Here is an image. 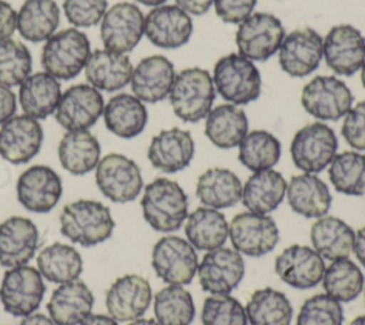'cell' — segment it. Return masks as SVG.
<instances>
[{"instance_id": "obj_40", "label": "cell", "mask_w": 365, "mask_h": 325, "mask_svg": "<svg viewBox=\"0 0 365 325\" xmlns=\"http://www.w3.org/2000/svg\"><path fill=\"white\" fill-rule=\"evenodd\" d=\"M325 294L339 302H352L364 291V274L361 268L349 258L331 261L325 267L322 279Z\"/></svg>"}, {"instance_id": "obj_20", "label": "cell", "mask_w": 365, "mask_h": 325, "mask_svg": "<svg viewBox=\"0 0 365 325\" xmlns=\"http://www.w3.org/2000/svg\"><path fill=\"white\" fill-rule=\"evenodd\" d=\"M44 133L38 120L13 115L0 127V157L10 164H26L34 158L43 144Z\"/></svg>"}, {"instance_id": "obj_6", "label": "cell", "mask_w": 365, "mask_h": 325, "mask_svg": "<svg viewBox=\"0 0 365 325\" xmlns=\"http://www.w3.org/2000/svg\"><path fill=\"white\" fill-rule=\"evenodd\" d=\"M338 150L335 131L321 121L299 128L292 137L289 153L294 165L302 172L318 174L325 170Z\"/></svg>"}, {"instance_id": "obj_14", "label": "cell", "mask_w": 365, "mask_h": 325, "mask_svg": "<svg viewBox=\"0 0 365 325\" xmlns=\"http://www.w3.org/2000/svg\"><path fill=\"white\" fill-rule=\"evenodd\" d=\"M144 19L143 11L134 3H115L100 21V37L104 47L123 54L134 50L144 34Z\"/></svg>"}, {"instance_id": "obj_3", "label": "cell", "mask_w": 365, "mask_h": 325, "mask_svg": "<svg viewBox=\"0 0 365 325\" xmlns=\"http://www.w3.org/2000/svg\"><path fill=\"white\" fill-rule=\"evenodd\" d=\"M174 114L185 123H198L211 111L215 87L208 70L188 67L175 74L170 94Z\"/></svg>"}, {"instance_id": "obj_42", "label": "cell", "mask_w": 365, "mask_h": 325, "mask_svg": "<svg viewBox=\"0 0 365 325\" xmlns=\"http://www.w3.org/2000/svg\"><path fill=\"white\" fill-rule=\"evenodd\" d=\"M279 158L281 143L274 134L265 130L247 133L238 145L240 162L252 172L272 168Z\"/></svg>"}, {"instance_id": "obj_60", "label": "cell", "mask_w": 365, "mask_h": 325, "mask_svg": "<svg viewBox=\"0 0 365 325\" xmlns=\"http://www.w3.org/2000/svg\"><path fill=\"white\" fill-rule=\"evenodd\" d=\"M364 299H365V285H364Z\"/></svg>"}, {"instance_id": "obj_37", "label": "cell", "mask_w": 365, "mask_h": 325, "mask_svg": "<svg viewBox=\"0 0 365 325\" xmlns=\"http://www.w3.org/2000/svg\"><path fill=\"white\" fill-rule=\"evenodd\" d=\"M60 23V9L54 0H26L17 11L20 36L31 43L50 38Z\"/></svg>"}, {"instance_id": "obj_44", "label": "cell", "mask_w": 365, "mask_h": 325, "mask_svg": "<svg viewBox=\"0 0 365 325\" xmlns=\"http://www.w3.org/2000/svg\"><path fill=\"white\" fill-rule=\"evenodd\" d=\"M31 67L33 58L26 44L11 37L0 40V84L20 86L31 74Z\"/></svg>"}, {"instance_id": "obj_10", "label": "cell", "mask_w": 365, "mask_h": 325, "mask_svg": "<svg viewBox=\"0 0 365 325\" xmlns=\"http://www.w3.org/2000/svg\"><path fill=\"white\" fill-rule=\"evenodd\" d=\"M285 37L278 17L269 13H252L240 23L235 33L238 54L251 61H265L274 56Z\"/></svg>"}, {"instance_id": "obj_38", "label": "cell", "mask_w": 365, "mask_h": 325, "mask_svg": "<svg viewBox=\"0 0 365 325\" xmlns=\"http://www.w3.org/2000/svg\"><path fill=\"white\" fill-rule=\"evenodd\" d=\"M37 269L47 281L66 284L78 279L83 272V258L73 245L53 242L37 255Z\"/></svg>"}, {"instance_id": "obj_39", "label": "cell", "mask_w": 365, "mask_h": 325, "mask_svg": "<svg viewBox=\"0 0 365 325\" xmlns=\"http://www.w3.org/2000/svg\"><path fill=\"white\" fill-rule=\"evenodd\" d=\"M245 312L250 325H291L294 309L284 292L265 287L250 295Z\"/></svg>"}, {"instance_id": "obj_53", "label": "cell", "mask_w": 365, "mask_h": 325, "mask_svg": "<svg viewBox=\"0 0 365 325\" xmlns=\"http://www.w3.org/2000/svg\"><path fill=\"white\" fill-rule=\"evenodd\" d=\"M356 259L359 264L365 268V225L361 227L355 232V239H354V248H352Z\"/></svg>"}, {"instance_id": "obj_27", "label": "cell", "mask_w": 365, "mask_h": 325, "mask_svg": "<svg viewBox=\"0 0 365 325\" xmlns=\"http://www.w3.org/2000/svg\"><path fill=\"white\" fill-rule=\"evenodd\" d=\"M285 195L291 210L305 218L327 215L332 202L328 185L315 174L308 172L291 177Z\"/></svg>"}, {"instance_id": "obj_46", "label": "cell", "mask_w": 365, "mask_h": 325, "mask_svg": "<svg viewBox=\"0 0 365 325\" xmlns=\"http://www.w3.org/2000/svg\"><path fill=\"white\" fill-rule=\"evenodd\" d=\"M344 309L339 301L328 294H315L307 298L298 312L297 325H342Z\"/></svg>"}, {"instance_id": "obj_35", "label": "cell", "mask_w": 365, "mask_h": 325, "mask_svg": "<svg viewBox=\"0 0 365 325\" xmlns=\"http://www.w3.org/2000/svg\"><path fill=\"white\" fill-rule=\"evenodd\" d=\"M185 239L197 251H212L224 247L228 238V222L222 212L210 207H198L184 222Z\"/></svg>"}, {"instance_id": "obj_12", "label": "cell", "mask_w": 365, "mask_h": 325, "mask_svg": "<svg viewBox=\"0 0 365 325\" xmlns=\"http://www.w3.org/2000/svg\"><path fill=\"white\" fill-rule=\"evenodd\" d=\"M232 248L241 255L262 257L271 252L279 241V229L268 214L251 211L234 215L228 225Z\"/></svg>"}, {"instance_id": "obj_2", "label": "cell", "mask_w": 365, "mask_h": 325, "mask_svg": "<svg viewBox=\"0 0 365 325\" xmlns=\"http://www.w3.org/2000/svg\"><path fill=\"white\" fill-rule=\"evenodd\" d=\"M115 222L110 208L100 201L77 200L61 210L60 232L74 244L94 247L108 239Z\"/></svg>"}, {"instance_id": "obj_36", "label": "cell", "mask_w": 365, "mask_h": 325, "mask_svg": "<svg viewBox=\"0 0 365 325\" xmlns=\"http://www.w3.org/2000/svg\"><path fill=\"white\" fill-rule=\"evenodd\" d=\"M205 135L218 148L238 147L248 133V118L242 108L234 104H220L205 117Z\"/></svg>"}, {"instance_id": "obj_26", "label": "cell", "mask_w": 365, "mask_h": 325, "mask_svg": "<svg viewBox=\"0 0 365 325\" xmlns=\"http://www.w3.org/2000/svg\"><path fill=\"white\" fill-rule=\"evenodd\" d=\"M94 305V295L86 282L76 279L57 287L48 302L47 311L56 325H80Z\"/></svg>"}, {"instance_id": "obj_25", "label": "cell", "mask_w": 365, "mask_h": 325, "mask_svg": "<svg viewBox=\"0 0 365 325\" xmlns=\"http://www.w3.org/2000/svg\"><path fill=\"white\" fill-rule=\"evenodd\" d=\"M174 77V64L165 56L154 54L144 57L133 68L130 84L138 100L153 104L170 94Z\"/></svg>"}, {"instance_id": "obj_21", "label": "cell", "mask_w": 365, "mask_h": 325, "mask_svg": "<svg viewBox=\"0 0 365 325\" xmlns=\"http://www.w3.org/2000/svg\"><path fill=\"white\" fill-rule=\"evenodd\" d=\"M274 269L287 285L297 289H311L321 282L325 262L312 247L292 244L275 258Z\"/></svg>"}, {"instance_id": "obj_16", "label": "cell", "mask_w": 365, "mask_h": 325, "mask_svg": "<svg viewBox=\"0 0 365 325\" xmlns=\"http://www.w3.org/2000/svg\"><path fill=\"white\" fill-rule=\"evenodd\" d=\"M19 202L31 212L51 211L61 198L63 184L60 175L48 165H31L24 170L16 184Z\"/></svg>"}, {"instance_id": "obj_58", "label": "cell", "mask_w": 365, "mask_h": 325, "mask_svg": "<svg viewBox=\"0 0 365 325\" xmlns=\"http://www.w3.org/2000/svg\"><path fill=\"white\" fill-rule=\"evenodd\" d=\"M349 325H365V314L364 315H359L356 318H354Z\"/></svg>"}, {"instance_id": "obj_8", "label": "cell", "mask_w": 365, "mask_h": 325, "mask_svg": "<svg viewBox=\"0 0 365 325\" xmlns=\"http://www.w3.org/2000/svg\"><path fill=\"white\" fill-rule=\"evenodd\" d=\"M46 285L37 268L20 265L9 268L0 284V302L13 316L34 314L44 296Z\"/></svg>"}, {"instance_id": "obj_29", "label": "cell", "mask_w": 365, "mask_h": 325, "mask_svg": "<svg viewBox=\"0 0 365 325\" xmlns=\"http://www.w3.org/2000/svg\"><path fill=\"white\" fill-rule=\"evenodd\" d=\"M103 118L107 130L114 135L134 138L144 131L148 113L144 103L134 94L120 93L104 104Z\"/></svg>"}, {"instance_id": "obj_1", "label": "cell", "mask_w": 365, "mask_h": 325, "mask_svg": "<svg viewBox=\"0 0 365 325\" xmlns=\"http://www.w3.org/2000/svg\"><path fill=\"white\" fill-rule=\"evenodd\" d=\"M141 210L145 222L158 232H174L188 217V197L177 181L155 178L145 185Z\"/></svg>"}, {"instance_id": "obj_52", "label": "cell", "mask_w": 365, "mask_h": 325, "mask_svg": "<svg viewBox=\"0 0 365 325\" xmlns=\"http://www.w3.org/2000/svg\"><path fill=\"white\" fill-rule=\"evenodd\" d=\"M214 0H175V6L184 10L187 14L201 16L207 13Z\"/></svg>"}, {"instance_id": "obj_19", "label": "cell", "mask_w": 365, "mask_h": 325, "mask_svg": "<svg viewBox=\"0 0 365 325\" xmlns=\"http://www.w3.org/2000/svg\"><path fill=\"white\" fill-rule=\"evenodd\" d=\"M324 38L314 29H297L287 34L279 46V67L291 77H307L322 60Z\"/></svg>"}, {"instance_id": "obj_56", "label": "cell", "mask_w": 365, "mask_h": 325, "mask_svg": "<svg viewBox=\"0 0 365 325\" xmlns=\"http://www.w3.org/2000/svg\"><path fill=\"white\" fill-rule=\"evenodd\" d=\"M128 325H160V324L151 318H138V319L131 321Z\"/></svg>"}, {"instance_id": "obj_23", "label": "cell", "mask_w": 365, "mask_h": 325, "mask_svg": "<svg viewBox=\"0 0 365 325\" xmlns=\"http://www.w3.org/2000/svg\"><path fill=\"white\" fill-rule=\"evenodd\" d=\"M195 145L190 131L173 127L161 130L151 138L147 150L150 164L167 174L178 172L187 168L194 157Z\"/></svg>"}, {"instance_id": "obj_43", "label": "cell", "mask_w": 365, "mask_h": 325, "mask_svg": "<svg viewBox=\"0 0 365 325\" xmlns=\"http://www.w3.org/2000/svg\"><path fill=\"white\" fill-rule=\"evenodd\" d=\"M328 177L334 188L345 195H365V154L344 151L328 165Z\"/></svg>"}, {"instance_id": "obj_50", "label": "cell", "mask_w": 365, "mask_h": 325, "mask_svg": "<svg viewBox=\"0 0 365 325\" xmlns=\"http://www.w3.org/2000/svg\"><path fill=\"white\" fill-rule=\"evenodd\" d=\"M17 27V11L10 3L0 0V40L10 38Z\"/></svg>"}, {"instance_id": "obj_7", "label": "cell", "mask_w": 365, "mask_h": 325, "mask_svg": "<svg viewBox=\"0 0 365 325\" xmlns=\"http://www.w3.org/2000/svg\"><path fill=\"white\" fill-rule=\"evenodd\" d=\"M151 267L167 284L187 285L197 275V249L178 235H164L153 247Z\"/></svg>"}, {"instance_id": "obj_49", "label": "cell", "mask_w": 365, "mask_h": 325, "mask_svg": "<svg viewBox=\"0 0 365 325\" xmlns=\"http://www.w3.org/2000/svg\"><path fill=\"white\" fill-rule=\"evenodd\" d=\"M212 4L217 16L224 23L240 24L252 14L257 0H214Z\"/></svg>"}, {"instance_id": "obj_59", "label": "cell", "mask_w": 365, "mask_h": 325, "mask_svg": "<svg viewBox=\"0 0 365 325\" xmlns=\"http://www.w3.org/2000/svg\"><path fill=\"white\" fill-rule=\"evenodd\" d=\"M361 81H362V86L365 88V61H364V64L361 67Z\"/></svg>"}, {"instance_id": "obj_4", "label": "cell", "mask_w": 365, "mask_h": 325, "mask_svg": "<svg viewBox=\"0 0 365 325\" xmlns=\"http://www.w3.org/2000/svg\"><path fill=\"white\" fill-rule=\"evenodd\" d=\"M90 54L91 47L87 34L70 27L54 33L44 41L41 66L57 80H73L84 70Z\"/></svg>"}, {"instance_id": "obj_30", "label": "cell", "mask_w": 365, "mask_h": 325, "mask_svg": "<svg viewBox=\"0 0 365 325\" xmlns=\"http://www.w3.org/2000/svg\"><path fill=\"white\" fill-rule=\"evenodd\" d=\"M241 180L228 168H208L197 180L195 195L204 207L214 210L234 207L241 201Z\"/></svg>"}, {"instance_id": "obj_45", "label": "cell", "mask_w": 365, "mask_h": 325, "mask_svg": "<svg viewBox=\"0 0 365 325\" xmlns=\"http://www.w3.org/2000/svg\"><path fill=\"white\" fill-rule=\"evenodd\" d=\"M202 325H248L245 306L230 294L210 295L201 308Z\"/></svg>"}, {"instance_id": "obj_31", "label": "cell", "mask_w": 365, "mask_h": 325, "mask_svg": "<svg viewBox=\"0 0 365 325\" xmlns=\"http://www.w3.org/2000/svg\"><path fill=\"white\" fill-rule=\"evenodd\" d=\"M287 181L281 172L269 168L252 172L242 185L241 201L244 207L257 214H269L282 202Z\"/></svg>"}, {"instance_id": "obj_13", "label": "cell", "mask_w": 365, "mask_h": 325, "mask_svg": "<svg viewBox=\"0 0 365 325\" xmlns=\"http://www.w3.org/2000/svg\"><path fill=\"white\" fill-rule=\"evenodd\" d=\"M244 275L245 262L242 255L227 247L207 251L197 268L200 287L210 295L230 294L240 285Z\"/></svg>"}, {"instance_id": "obj_41", "label": "cell", "mask_w": 365, "mask_h": 325, "mask_svg": "<svg viewBox=\"0 0 365 325\" xmlns=\"http://www.w3.org/2000/svg\"><path fill=\"white\" fill-rule=\"evenodd\" d=\"M154 316L160 325H191L195 318L192 295L184 285L168 284L154 295Z\"/></svg>"}, {"instance_id": "obj_28", "label": "cell", "mask_w": 365, "mask_h": 325, "mask_svg": "<svg viewBox=\"0 0 365 325\" xmlns=\"http://www.w3.org/2000/svg\"><path fill=\"white\" fill-rule=\"evenodd\" d=\"M133 68L128 56L100 48L90 54L84 73L90 86L111 93L124 88L130 83Z\"/></svg>"}, {"instance_id": "obj_9", "label": "cell", "mask_w": 365, "mask_h": 325, "mask_svg": "<svg viewBox=\"0 0 365 325\" xmlns=\"http://www.w3.org/2000/svg\"><path fill=\"white\" fill-rule=\"evenodd\" d=\"M96 184L106 198L124 204L140 195L143 175L135 161L123 154L110 153L100 158L96 167Z\"/></svg>"}, {"instance_id": "obj_32", "label": "cell", "mask_w": 365, "mask_h": 325, "mask_svg": "<svg viewBox=\"0 0 365 325\" xmlns=\"http://www.w3.org/2000/svg\"><path fill=\"white\" fill-rule=\"evenodd\" d=\"M309 239L312 248L328 261L348 258L354 248L355 232L341 218L324 215L311 225Z\"/></svg>"}, {"instance_id": "obj_22", "label": "cell", "mask_w": 365, "mask_h": 325, "mask_svg": "<svg viewBox=\"0 0 365 325\" xmlns=\"http://www.w3.org/2000/svg\"><path fill=\"white\" fill-rule=\"evenodd\" d=\"M144 34L157 47L177 48L188 43L192 34V20L178 6L161 4L145 16Z\"/></svg>"}, {"instance_id": "obj_51", "label": "cell", "mask_w": 365, "mask_h": 325, "mask_svg": "<svg viewBox=\"0 0 365 325\" xmlns=\"http://www.w3.org/2000/svg\"><path fill=\"white\" fill-rule=\"evenodd\" d=\"M16 96L10 90V87H6L0 84V124L10 120L16 113Z\"/></svg>"}, {"instance_id": "obj_18", "label": "cell", "mask_w": 365, "mask_h": 325, "mask_svg": "<svg viewBox=\"0 0 365 325\" xmlns=\"http://www.w3.org/2000/svg\"><path fill=\"white\" fill-rule=\"evenodd\" d=\"M322 57L338 76H354L365 61V37L351 24L334 26L324 38Z\"/></svg>"}, {"instance_id": "obj_55", "label": "cell", "mask_w": 365, "mask_h": 325, "mask_svg": "<svg viewBox=\"0 0 365 325\" xmlns=\"http://www.w3.org/2000/svg\"><path fill=\"white\" fill-rule=\"evenodd\" d=\"M20 325H56L51 318L46 316L44 314H31L21 319Z\"/></svg>"}, {"instance_id": "obj_11", "label": "cell", "mask_w": 365, "mask_h": 325, "mask_svg": "<svg viewBox=\"0 0 365 325\" xmlns=\"http://www.w3.org/2000/svg\"><path fill=\"white\" fill-rule=\"evenodd\" d=\"M354 96L349 87L334 76H317L301 93V104L308 114L324 121L342 118L352 107Z\"/></svg>"}, {"instance_id": "obj_34", "label": "cell", "mask_w": 365, "mask_h": 325, "mask_svg": "<svg viewBox=\"0 0 365 325\" xmlns=\"http://www.w3.org/2000/svg\"><path fill=\"white\" fill-rule=\"evenodd\" d=\"M58 161L61 167L73 175H84L96 170L101 147L96 135L88 130L67 131L57 148Z\"/></svg>"}, {"instance_id": "obj_15", "label": "cell", "mask_w": 365, "mask_h": 325, "mask_svg": "<svg viewBox=\"0 0 365 325\" xmlns=\"http://www.w3.org/2000/svg\"><path fill=\"white\" fill-rule=\"evenodd\" d=\"M104 98L90 84H76L61 93L54 111L56 121L67 131L88 130L103 115Z\"/></svg>"}, {"instance_id": "obj_57", "label": "cell", "mask_w": 365, "mask_h": 325, "mask_svg": "<svg viewBox=\"0 0 365 325\" xmlns=\"http://www.w3.org/2000/svg\"><path fill=\"white\" fill-rule=\"evenodd\" d=\"M144 6H151V7H157V6H161L163 3H165L167 0H135Z\"/></svg>"}, {"instance_id": "obj_24", "label": "cell", "mask_w": 365, "mask_h": 325, "mask_svg": "<svg viewBox=\"0 0 365 325\" xmlns=\"http://www.w3.org/2000/svg\"><path fill=\"white\" fill-rule=\"evenodd\" d=\"M38 248V229L26 217L13 215L0 224V265H27Z\"/></svg>"}, {"instance_id": "obj_17", "label": "cell", "mask_w": 365, "mask_h": 325, "mask_svg": "<svg viewBox=\"0 0 365 325\" xmlns=\"http://www.w3.org/2000/svg\"><path fill=\"white\" fill-rule=\"evenodd\" d=\"M153 299L151 285L138 274L117 278L106 292V308L117 322H131L141 318Z\"/></svg>"}, {"instance_id": "obj_33", "label": "cell", "mask_w": 365, "mask_h": 325, "mask_svg": "<svg viewBox=\"0 0 365 325\" xmlns=\"http://www.w3.org/2000/svg\"><path fill=\"white\" fill-rule=\"evenodd\" d=\"M19 87V101L26 115L43 120L54 114L61 97V86L57 78L46 71H38L30 74Z\"/></svg>"}, {"instance_id": "obj_47", "label": "cell", "mask_w": 365, "mask_h": 325, "mask_svg": "<svg viewBox=\"0 0 365 325\" xmlns=\"http://www.w3.org/2000/svg\"><path fill=\"white\" fill-rule=\"evenodd\" d=\"M63 10L74 27H91L106 14L107 0H64Z\"/></svg>"}, {"instance_id": "obj_48", "label": "cell", "mask_w": 365, "mask_h": 325, "mask_svg": "<svg viewBox=\"0 0 365 325\" xmlns=\"http://www.w3.org/2000/svg\"><path fill=\"white\" fill-rule=\"evenodd\" d=\"M341 133L348 145L356 151H365V100L351 107L344 115Z\"/></svg>"}, {"instance_id": "obj_5", "label": "cell", "mask_w": 365, "mask_h": 325, "mask_svg": "<svg viewBox=\"0 0 365 325\" xmlns=\"http://www.w3.org/2000/svg\"><path fill=\"white\" fill-rule=\"evenodd\" d=\"M215 91L230 104L244 105L261 94V76L255 64L241 54L221 57L212 71Z\"/></svg>"}, {"instance_id": "obj_54", "label": "cell", "mask_w": 365, "mask_h": 325, "mask_svg": "<svg viewBox=\"0 0 365 325\" xmlns=\"http://www.w3.org/2000/svg\"><path fill=\"white\" fill-rule=\"evenodd\" d=\"M80 325H118V322L110 315L90 314Z\"/></svg>"}]
</instances>
